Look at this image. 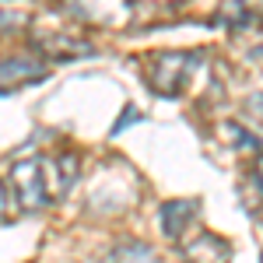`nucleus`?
Masks as SVG:
<instances>
[{"label": "nucleus", "instance_id": "f257e3e1", "mask_svg": "<svg viewBox=\"0 0 263 263\" xmlns=\"http://www.w3.org/2000/svg\"><path fill=\"white\" fill-rule=\"evenodd\" d=\"M78 179V158L60 155L53 162L46 158H21L11 165V190L18 197V207L25 214H35L42 207H49L53 197L67 193Z\"/></svg>", "mask_w": 263, "mask_h": 263}, {"label": "nucleus", "instance_id": "f03ea898", "mask_svg": "<svg viewBox=\"0 0 263 263\" xmlns=\"http://www.w3.org/2000/svg\"><path fill=\"white\" fill-rule=\"evenodd\" d=\"M193 63H197L193 53H158V57H151V67H147L144 81L158 95H179Z\"/></svg>", "mask_w": 263, "mask_h": 263}, {"label": "nucleus", "instance_id": "7ed1b4c3", "mask_svg": "<svg viewBox=\"0 0 263 263\" xmlns=\"http://www.w3.org/2000/svg\"><path fill=\"white\" fill-rule=\"evenodd\" d=\"M179 249L186 263H232V242L207 228H197L193 235H186Z\"/></svg>", "mask_w": 263, "mask_h": 263}, {"label": "nucleus", "instance_id": "20e7f679", "mask_svg": "<svg viewBox=\"0 0 263 263\" xmlns=\"http://www.w3.org/2000/svg\"><path fill=\"white\" fill-rule=\"evenodd\" d=\"M197 214H200V200H165L162 211H158L165 239L182 242V239H186V232L197 224Z\"/></svg>", "mask_w": 263, "mask_h": 263}, {"label": "nucleus", "instance_id": "39448f33", "mask_svg": "<svg viewBox=\"0 0 263 263\" xmlns=\"http://www.w3.org/2000/svg\"><path fill=\"white\" fill-rule=\"evenodd\" d=\"M42 63L39 60H28V57H11V60L0 63V91H14L21 84H32L42 81Z\"/></svg>", "mask_w": 263, "mask_h": 263}, {"label": "nucleus", "instance_id": "423d86ee", "mask_svg": "<svg viewBox=\"0 0 263 263\" xmlns=\"http://www.w3.org/2000/svg\"><path fill=\"white\" fill-rule=\"evenodd\" d=\"M70 4L81 18L99 25H120V18H126V0H70Z\"/></svg>", "mask_w": 263, "mask_h": 263}, {"label": "nucleus", "instance_id": "0eeeda50", "mask_svg": "<svg viewBox=\"0 0 263 263\" xmlns=\"http://www.w3.org/2000/svg\"><path fill=\"white\" fill-rule=\"evenodd\" d=\"M109 263H162L158 253L144 242H123L109 253Z\"/></svg>", "mask_w": 263, "mask_h": 263}, {"label": "nucleus", "instance_id": "6e6552de", "mask_svg": "<svg viewBox=\"0 0 263 263\" xmlns=\"http://www.w3.org/2000/svg\"><path fill=\"white\" fill-rule=\"evenodd\" d=\"M28 7H14V4H7V0H0V32H14L21 25H28Z\"/></svg>", "mask_w": 263, "mask_h": 263}, {"label": "nucleus", "instance_id": "1a4fd4ad", "mask_svg": "<svg viewBox=\"0 0 263 263\" xmlns=\"http://www.w3.org/2000/svg\"><path fill=\"white\" fill-rule=\"evenodd\" d=\"M246 112L263 123V95H249V99H246Z\"/></svg>", "mask_w": 263, "mask_h": 263}, {"label": "nucleus", "instance_id": "9d476101", "mask_svg": "<svg viewBox=\"0 0 263 263\" xmlns=\"http://www.w3.org/2000/svg\"><path fill=\"white\" fill-rule=\"evenodd\" d=\"M4 214H7V186L0 182V218H4Z\"/></svg>", "mask_w": 263, "mask_h": 263}, {"label": "nucleus", "instance_id": "9b49d317", "mask_svg": "<svg viewBox=\"0 0 263 263\" xmlns=\"http://www.w3.org/2000/svg\"><path fill=\"white\" fill-rule=\"evenodd\" d=\"M256 179H260V186H263V155L256 158Z\"/></svg>", "mask_w": 263, "mask_h": 263}, {"label": "nucleus", "instance_id": "f8f14e48", "mask_svg": "<svg viewBox=\"0 0 263 263\" xmlns=\"http://www.w3.org/2000/svg\"><path fill=\"white\" fill-rule=\"evenodd\" d=\"M260 263H263V260H260Z\"/></svg>", "mask_w": 263, "mask_h": 263}]
</instances>
